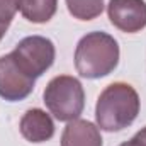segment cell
<instances>
[{
    "mask_svg": "<svg viewBox=\"0 0 146 146\" xmlns=\"http://www.w3.org/2000/svg\"><path fill=\"white\" fill-rule=\"evenodd\" d=\"M139 95L124 82L110 83L102 90L95 106V121L102 131L117 133L129 127L139 114Z\"/></svg>",
    "mask_w": 146,
    "mask_h": 146,
    "instance_id": "cell-1",
    "label": "cell"
},
{
    "mask_svg": "<svg viewBox=\"0 0 146 146\" xmlns=\"http://www.w3.org/2000/svg\"><path fill=\"white\" fill-rule=\"evenodd\" d=\"M119 56L117 41L107 33L94 31L78 41L75 48V68L80 76L97 80L117 68Z\"/></svg>",
    "mask_w": 146,
    "mask_h": 146,
    "instance_id": "cell-2",
    "label": "cell"
},
{
    "mask_svg": "<svg viewBox=\"0 0 146 146\" xmlns=\"http://www.w3.org/2000/svg\"><path fill=\"white\" fill-rule=\"evenodd\" d=\"M42 100L48 110L61 122L80 117L85 107V90L78 78L72 75L54 76L44 88Z\"/></svg>",
    "mask_w": 146,
    "mask_h": 146,
    "instance_id": "cell-3",
    "label": "cell"
},
{
    "mask_svg": "<svg viewBox=\"0 0 146 146\" xmlns=\"http://www.w3.org/2000/svg\"><path fill=\"white\" fill-rule=\"evenodd\" d=\"M15 63L34 80L48 72L56 58V48L44 36H27L21 39L10 53Z\"/></svg>",
    "mask_w": 146,
    "mask_h": 146,
    "instance_id": "cell-4",
    "label": "cell"
},
{
    "mask_svg": "<svg viewBox=\"0 0 146 146\" xmlns=\"http://www.w3.org/2000/svg\"><path fill=\"white\" fill-rule=\"evenodd\" d=\"M36 80L15 63L12 54L0 56V97L7 102H21L34 90Z\"/></svg>",
    "mask_w": 146,
    "mask_h": 146,
    "instance_id": "cell-5",
    "label": "cell"
},
{
    "mask_svg": "<svg viewBox=\"0 0 146 146\" xmlns=\"http://www.w3.org/2000/svg\"><path fill=\"white\" fill-rule=\"evenodd\" d=\"M107 15L114 27L122 33L136 34L146 27L145 0H109Z\"/></svg>",
    "mask_w": 146,
    "mask_h": 146,
    "instance_id": "cell-6",
    "label": "cell"
},
{
    "mask_svg": "<svg viewBox=\"0 0 146 146\" xmlns=\"http://www.w3.org/2000/svg\"><path fill=\"white\" fill-rule=\"evenodd\" d=\"M21 134L29 143H46L54 136V122L42 109H29L21 119Z\"/></svg>",
    "mask_w": 146,
    "mask_h": 146,
    "instance_id": "cell-7",
    "label": "cell"
},
{
    "mask_svg": "<svg viewBox=\"0 0 146 146\" xmlns=\"http://www.w3.org/2000/svg\"><path fill=\"white\" fill-rule=\"evenodd\" d=\"M61 146H102L100 129L85 119L70 121L63 129Z\"/></svg>",
    "mask_w": 146,
    "mask_h": 146,
    "instance_id": "cell-8",
    "label": "cell"
},
{
    "mask_svg": "<svg viewBox=\"0 0 146 146\" xmlns=\"http://www.w3.org/2000/svg\"><path fill=\"white\" fill-rule=\"evenodd\" d=\"M58 9V0H17V10L33 24L49 22Z\"/></svg>",
    "mask_w": 146,
    "mask_h": 146,
    "instance_id": "cell-9",
    "label": "cell"
},
{
    "mask_svg": "<svg viewBox=\"0 0 146 146\" xmlns=\"http://www.w3.org/2000/svg\"><path fill=\"white\" fill-rule=\"evenodd\" d=\"M68 12L78 21H94L104 12V0H66Z\"/></svg>",
    "mask_w": 146,
    "mask_h": 146,
    "instance_id": "cell-10",
    "label": "cell"
},
{
    "mask_svg": "<svg viewBox=\"0 0 146 146\" xmlns=\"http://www.w3.org/2000/svg\"><path fill=\"white\" fill-rule=\"evenodd\" d=\"M17 12V0H0V29H9Z\"/></svg>",
    "mask_w": 146,
    "mask_h": 146,
    "instance_id": "cell-11",
    "label": "cell"
},
{
    "mask_svg": "<svg viewBox=\"0 0 146 146\" xmlns=\"http://www.w3.org/2000/svg\"><path fill=\"white\" fill-rule=\"evenodd\" d=\"M129 141H131L133 146H146V126L143 129H139Z\"/></svg>",
    "mask_w": 146,
    "mask_h": 146,
    "instance_id": "cell-12",
    "label": "cell"
},
{
    "mask_svg": "<svg viewBox=\"0 0 146 146\" xmlns=\"http://www.w3.org/2000/svg\"><path fill=\"white\" fill-rule=\"evenodd\" d=\"M119 146H133V145H131V141H126V143H122V145H119Z\"/></svg>",
    "mask_w": 146,
    "mask_h": 146,
    "instance_id": "cell-13",
    "label": "cell"
}]
</instances>
